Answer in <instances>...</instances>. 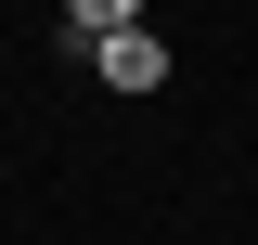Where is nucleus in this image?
Here are the masks:
<instances>
[{"instance_id": "nucleus-2", "label": "nucleus", "mask_w": 258, "mask_h": 245, "mask_svg": "<svg viewBox=\"0 0 258 245\" xmlns=\"http://www.w3.org/2000/svg\"><path fill=\"white\" fill-rule=\"evenodd\" d=\"M78 13V39H116V26H142V0H64Z\"/></svg>"}, {"instance_id": "nucleus-1", "label": "nucleus", "mask_w": 258, "mask_h": 245, "mask_svg": "<svg viewBox=\"0 0 258 245\" xmlns=\"http://www.w3.org/2000/svg\"><path fill=\"white\" fill-rule=\"evenodd\" d=\"M91 65H103V91H168V39H155V26L91 39Z\"/></svg>"}]
</instances>
